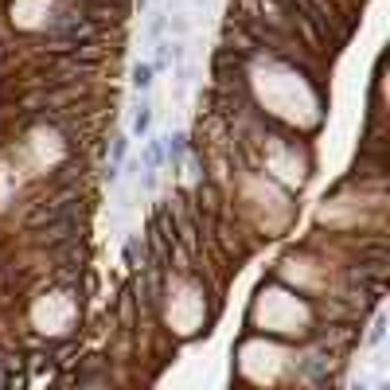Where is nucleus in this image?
<instances>
[{"label": "nucleus", "mask_w": 390, "mask_h": 390, "mask_svg": "<svg viewBox=\"0 0 390 390\" xmlns=\"http://www.w3.org/2000/svg\"><path fill=\"white\" fill-rule=\"evenodd\" d=\"M222 313V289L207 285L195 270H164V289L156 320L176 344L195 336H207Z\"/></svg>", "instance_id": "obj_1"}, {"label": "nucleus", "mask_w": 390, "mask_h": 390, "mask_svg": "<svg viewBox=\"0 0 390 390\" xmlns=\"http://www.w3.org/2000/svg\"><path fill=\"white\" fill-rule=\"evenodd\" d=\"M313 324H316V313L305 293H297L273 273H265L258 281L254 297L246 305V332H262V336L285 339V344H305Z\"/></svg>", "instance_id": "obj_2"}, {"label": "nucleus", "mask_w": 390, "mask_h": 390, "mask_svg": "<svg viewBox=\"0 0 390 390\" xmlns=\"http://www.w3.org/2000/svg\"><path fill=\"white\" fill-rule=\"evenodd\" d=\"M187 149H191V137H187L184 129H176V133L164 137V161L172 164V172H176L180 164L187 161Z\"/></svg>", "instance_id": "obj_3"}, {"label": "nucleus", "mask_w": 390, "mask_h": 390, "mask_svg": "<svg viewBox=\"0 0 390 390\" xmlns=\"http://www.w3.org/2000/svg\"><path fill=\"white\" fill-rule=\"evenodd\" d=\"M149 129H153V102L149 98H141V102L133 106V118H129V137H149Z\"/></svg>", "instance_id": "obj_4"}, {"label": "nucleus", "mask_w": 390, "mask_h": 390, "mask_svg": "<svg viewBox=\"0 0 390 390\" xmlns=\"http://www.w3.org/2000/svg\"><path fill=\"white\" fill-rule=\"evenodd\" d=\"M121 258H125L129 273H133V270H144V265H149V242H144V234H133V238H129L125 250H121Z\"/></svg>", "instance_id": "obj_5"}, {"label": "nucleus", "mask_w": 390, "mask_h": 390, "mask_svg": "<svg viewBox=\"0 0 390 390\" xmlns=\"http://www.w3.org/2000/svg\"><path fill=\"white\" fill-rule=\"evenodd\" d=\"M129 82H133V90H137V94H144L149 86L156 82V70H153V63H137V67H133V78H129Z\"/></svg>", "instance_id": "obj_6"}, {"label": "nucleus", "mask_w": 390, "mask_h": 390, "mask_svg": "<svg viewBox=\"0 0 390 390\" xmlns=\"http://www.w3.org/2000/svg\"><path fill=\"white\" fill-rule=\"evenodd\" d=\"M129 141H133L129 133H110V156H106V161L125 164V156H129Z\"/></svg>", "instance_id": "obj_7"}, {"label": "nucleus", "mask_w": 390, "mask_h": 390, "mask_svg": "<svg viewBox=\"0 0 390 390\" xmlns=\"http://www.w3.org/2000/svg\"><path fill=\"white\" fill-rule=\"evenodd\" d=\"M161 164H164V137H161V141H149V149H144V164H141V168H144V172H156Z\"/></svg>", "instance_id": "obj_8"}, {"label": "nucleus", "mask_w": 390, "mask_h": 390, "mask_svg": "<svg viewBox=\"0 0 390 390\" xmlns=\"http://www.w3.org/2000/svg\"><path fill=\"white\" fill-rule=\"evenodd\" d=\"M164 24H168V20H164V16H153V20H149V35H153V39H156V35L164 32Z\"/></svg>", "instance_id": "obj_9"}, {"label": "nucleus", "mask_w": 390, "mask_h": 390, "mask_svg": "<svg viewBox=\"0 0 390 390\" xmlns=\"http://www.w3.org/2000/svg\"><path fill=\"white\" fill-rule=\"evenodd\" d=\"M144 4H149V0H133V8H144Z\"/></svg>", "instance_id": "obj_10"}]
</instances>
